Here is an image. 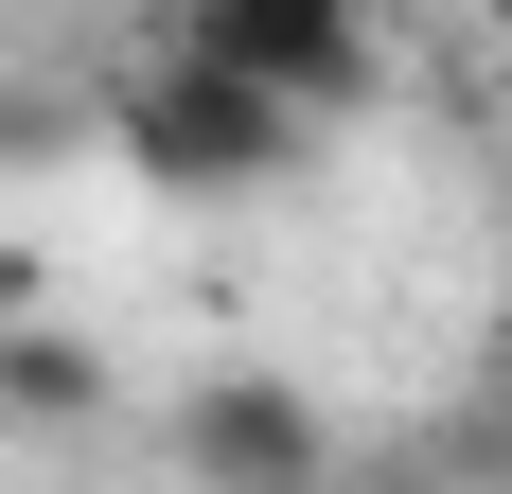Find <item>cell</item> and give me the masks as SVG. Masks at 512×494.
I'll list each match as a JSON object with an SVG mask.
<instances>
[{"instance_id":"1","label":"cell","mask_w":512,"mask_h":494,"mask_svg":"<svg viewBox=\"0 0 512 494\" xmlns=\"http://www.w3.org/2000/svg\"><path fill=\"white\" fill-rule=\"evenodd\" d=\"M106 142H124V177H159V195H265L318 124L283 89H248V71H212L195 36H159L142 71L106 89Z\"/></svg>"},{"instance_id":"7","label":"cell","mask_w":512,"mask_h":494,"mask_svg":"<svg viewBox=\"0 0 512 494\" xmlns=\"http://www.w3.org/2000/svg\"><path fill=\"white\" fill-rule=\"evenodd\" d=\"M159 18H177V0H159Z\"/></svg>"},{"instance_id":"5","label":"cell","mask_w":512,"mask_h":494,"mask_svg":"<svg viewBox=\"0 0 512 494\" xmlns=\"http://www.w3.org/2000/svg\"><path fill=\"white\" fill-rule=\"evenodd\" d=\"M477 371H495V389H512V300H495V336H477Z\"/></svg>"},{"instance_id":"6","label":"cell","mask_w":512,"mask_h":494,"mask_svg":"<svg viewBox=\"0 0 512 494\" xmlns=\"http://www.w3.org/2000/svg\"><path fill=\"white\" fill-rule=\"evenodd\" d=\"M477 18H495V53H512V0H477Z\"/></svg>"},{"instance_id":"4","label":"cell","mask_w":512,"mask_h":494,"mask_svg":"<svg viewBox=\"0 0 512 494\" xmlns=\"http://www.w3.org/2000/svg\"><path fill=\"white\" fill-rule=\"evenodd\" d=\"M106 406H124V389H106V353L71 336L53 300H36V318H0V424H53V442H71V424H106Z\"/></svg>"},{"instance_id":"3","label":"cell","mask_w":512,"mask_h":494,"mask_svg":"<svg viewBox=\"0 0 512 494\" xmlns=\"http://www.w3.org/2000/svg\"><path fill=\"white\" fill-rule=\"evenodd\" d=\"M177 477L195 494H336V406L301 389V371H195L177 389Z\"/></svg>"},{"instance_id":"2","label":"cell","mask_w":512,"mask_h":494,"mask_svg":"<svg viewBox=\"0 0 512 494\" xmlns=\"http://www.w3.org/2000/svg\"><path fill=\"white\" fill-rule=\"evenodd\" d=\"M177 36H195L212 71L283 89L301 124H336V106L389 89V18H371V0H177Z\"/></svg>"}]
</instances>
